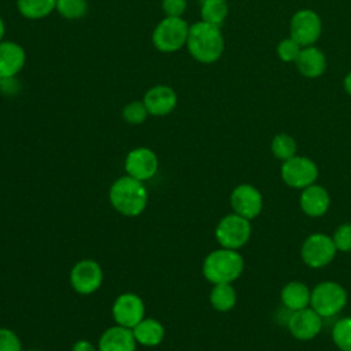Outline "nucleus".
Here are the masks:
<instances>
[{
	"mask_svg": "<svg viewBox=\"0 0 351 351\" xmlns=\"http://www.w3.org/2000/svg\"><path fill=\"white\" fill-rule=\"evenodd\" d=\"M185 47L196 62L203 64L215 63L225 49V40L221 33V27L203 21L189 25Z\"/></svg>",
	"mask_w": 351,
	"mask_h": 351,
	"instance_id": "obj_1",
	"label": "nucleus"
},
{
	"mask_svg": "<svg viewBox=\"0 0 351 351\" xmlns=\"http://www.w3.org/2000/svg\"><path fill=\"white\" fill-rule=\"evenodd\" d=\"M110 204L125 217H138L148 204V191L145 182L128 174L117 178L108 191Z\"/></svg>",
	"mask_w": 351,
	"mask_h": 351,
	"instance_id": "obj_2",
	"label": "nucleus"
},
{
	"mask_svg": "<svg viewBox=\"0 0 351 351\" xmlns=\"http://www.w3.org/2000/svg\"><path fill=\"white\" fill-rule=\"evenodd\" d=\"M244 270V259L239 250L219 247L211 251L203 261L202 273L204 278L214 284H232Z\"/></svg>",
	"mask_w": 351,
	"mask_h": 351,
	"instance_id": "obj_3",
	"label": "nucleus"
},
{
	"mask_svg": "<svg viewBox=\"0 0 351 351\" xmlns=\"http://www.w3.org/2000/svg\"><path fill=\"white\" fill-rule=\"evenodd\" d=\"M189 25L182 16H165L152 30L151 41L156 51L177 52L186 45Z\"/></svg>",
	"mask_w": 351,
	"mask_h": 351,
	"instance_id": "obj_4",
	"label": "nucleus"
},
{
	"mask_svg": "<svg viewBox=\"0 0 351 351\" xmlns=\"http://www.w3.org/2000/svg\"><path fill=\"white\" fill-rule=\"evenodd\" d=\"M347 291L336 281H322L311 289L310 307L322 318H330L347 304Z\"/></svg>",
	"mask_w": 351,
	"mask_h": 351,
	"instance_id": "obj_5",
	"label": "nucleus"
},
{
	"mask_svg": "<svg viewBox=\"0 0 351 351\" xmlns=\"http://www.w3.org/2000/svg\"><path fill=\"white\" fill-rule=\"evenodd\" d=\"M250 219L232 213L226 214L219 219L215 226L214 236L217 243L223 248L240 250L244 247L251 237Z\"/></svg>",
	"mask_w": 351,
	"mask_h": 351,
	"instance_id": "obj_6",
	"label": "nucleus"
},
{
	"mask_svg": "<svg viewBox=\"0 0 351 351\" xmlns=\"http://www.w3.org/2000/svg\"><path fill=\"white\" fill-rule=\"evenodd\" d=\"M337 250L333 239L326 233H313L302 244L300 256L302 261L311 269H321L329 265Z\"/></svg>",
	"mask_w": 351,
	"mask_h": 351,
	"instance_id": "obj_7",
	"label": "nucleus"
},
{
	"mask_svg": "<svg viewBox=\"0 0 351 351\" xmlns=\"http://www.w3.org/2000/svg\"><path fill=\"white\" fill-rule=\"evenodd\" d=\"M281 180L291 188L303 189L318 178V166L307 156L295 155L281 165Z\"/></svg>",
	"mask_w": 351,
	"mask_h": 351,
	"instance_id": "obj_8",
	"label": "nucleus"
},
{
	"mask_svg": "<svg viewBox=\"0 0 351 351\" xmlns=\"http://www.w3.org/2000/svg\"><path fill=\"white\" fill-rule=\"evenodd\" d=\"M103 269L90 258L78 261L70 270V285L80 295H92L103 284Z\"/></svg>",
	"mask_w": 351,
	"mask_h": 351,
	"instance_id": "obj_9",
	"label": "nucleus"
},
{
	"mask_svg": "<svg viewBox=\"0 0 351 351\" xmlns=\"http://www.w3.org/2000/svg\"><path fill=\"white\" fill-rule=\"evenodd\" d=\"M322 33V22L319 15L310 8L296 11L289 23V36L302 47L314 45Z\"/></svg>",
	"mask_w": 351,
	"mask_h": 351,
	"instance_id": "obj_10",
	"label": "nucleus"
},
{
	"mask_svg": "<svg viewBox=\"0 0 351 351\" xmlns=\"http://www.w3.org/2000/svg\"><path fill=\"white\" fill-rule=\"evenodd\" d=\"M111 314L115 324L132 329L145 317L144 300L134 292H123L115 298Z\"/></svg>",
	"mask_w": 351,
	"mask_h": 351,
	"instance_id": "obj_11",
	"label": "nucleus"
},
{
	"mask_svg": "<svg viewBox=\"0 0 351 351\" xmlns=\"http://www.w3.org/2000/svg\"><path fill=\"white\" fill-rule=\"evenodd\" d=\"M159 170V158L155 151L148 147H136L130 149L125 158V171L128 176L138 180L148 181Z\"/></svg>",
	"mask_w": 351,
	"mask_h": 351,
	"instance_id": "obj_12",
	"label": "nucleus"
},
{
	"mask_svg": "<svg viewBox=\"0 0 351 351\" xmlns=\"http://www.w3.org/2000/svg\"><path fill=\"white\" fill-rule=\"evenodd\" d=\"M233 213L247 218H256L263 208V197L259 189L251 184H240L230 193Z\"/></svg>",
	"mask_w": 351,
	"mask_h": 351,
	"instance_id": "obj_13",
	"label": "nucleus"
},
{
	"mask_svg": "<svg viewBox=\"0 0 351 351\" xmlns=\"http://www.w3.org/2000/svg\"><path fill=\"white\" fill-rule=\"evenodd\" d=\"M287 326L295 339L302 341L311 340L322 329V317L308 306L298 311H289Z\"/></svg>",
	"mask_w": 351,
	"mask_h": 351,
	"instance_id": "obj_14",
	"label": "nucleus"
},
{
	"mask_svg": "<svg viewBox=\"0 0 351 351\" xmlns=\"http://www.w3.org/2000/svg\"><path fill=\"white\" fill-rule=\"evenodd\" d=\"M143 101L152 117H165L174 111L177 107V93L176 90L165 84H158L151 86L143 96Z\"/></svg>",
	"mask_w": 351,
	"mask_h": 351,
	"instance_id": "obj_15",
	"label": "nucleus"
},
{
	"mask_svg": "<svg viewBox=\"0 0 351 351\" xmlns=\"http://www.w3.org/2000/svg\"><path fill=\"white\" fill-rule=\"evenodd\" d=\"M137 341L132 329L118 324L107 328L99 337L97 351H136Z\"/></svg>",
	"mask_w": 351,
	"mask_h": 351,
	"instance_id": "obj_16",
	"label": "nucleus"
},
{
	"mask_svg": "<svg viewBox=\"0 0 351 351\" xmlns=\"http://www.w3.org/2000/svg\"><path fill=\"white\" fill-rule=\"evenodd\" d=\"M26 63V52L12 40L0 41V78L16 77Z\"/></svg>",
	"mask_w": 351,
	"mask_h": 351,
	"instance_id": "obj_17",
	"label": "nucleus"
},
{
	"mask_svg": "<svg viewBox=\"0 0 351 351\" xmlns=\"http://www.w3.org/2000/svg\"><path fill=\"white\" fill-rule=\"evenodd\" d=\"M299 204L306 215L313 218L322 217L329 210L330 196L322 185L314 182L302 189L299 196Z\"/></svg>",
	"mask_w": 351,
	"mask_h": 351,
	"instance_id": "obj_18",
	"label": "nucleus"
},
{
	"mask_svg": "<svg viewBox=\"0 0 351 351\" xmlns=\"http://www.w3.org/2000/svg\"><path fill=\"white\" fill-rule=\"evenodd\" d=\"M295 63L299 73L306 78H318L326 70V56L314 45L303 47Z\"/></svg>",
	"mask_w": 351,
	"mask_h": 351,
	"instance_id": "obj_19",
	"label": "nucleus"
},
{
	"mask_svg": "<svg viewBox=\"0 0 351 351\" xmlns=\"http://www.w3.org/2000/svg\"><path fill=\"white\" fill-rule=\"evenodd\" d=\"M281 303L288 311H298L310 306L311 289L302 281H289L281 289Z\"/></svg>",
	"mask_w": 351,
	"mask_h": 351,
	"instance_id": "obj_20",
	"label": "nucleus"
},
{
	"mask_svg": "<svg viewBox=\"0 0 351 351\" xmlns=\"http://www.w3.org/2000/svg\"><path fill=\"white\" fill-rule=\"evenodd\" d=\"M133 336L137 344L144 347H156L159 346L166 335L165 326L160 321L155 318H143L134 328H132Z\"/></svg>",
	"mask_w": 351,
	"mask_h": 351,
	"instance_id": "obj_21",
	"label": "nucleus"
},
{
	"mask_svg": "<svg viewBox=\"0 0 351 351\" xmlns=\"http://www.w3.org/2000/svg\"><path fill=\"white\" fill-rule=\"evenodd\" d=\"M210 304L214 310L219 313H226L232 310L236 304L237 295L232 284L223 282V284H214L210 292Z\"/></svg>",
	"mask_w": 351,
	"mask_h": 351,
	"instance_id": "obj_22",
	"label": "nucleus"
},
{
	"mask_svg": "<svg viewBox=\"0 0 351 351\" xmlns=\"http://www.w3.org/2000/svg\"><path fill=\"white\" fill-rule=\"evenodd\" d=\"M56 0H16L18 12L32 21L43 19L55 11Z\"/></svg>",
	"mask_w": 351,
	"mask_h": 351,
	"instance_id": "obj_23",
	"label": "nucleus"
},
{
	"mask_svg": "<svg viewBox=\"0 0 351 351\" xmlns=\"http://www.w3.org/2000/svg\"><path fill=\"white\" fill-rule=\"evenodd\" d=\"M229 7L226 0H203L200 1V21L221 27L228 16Z\"/></svg>",
	"mask_w": 351,
	"mask_h": 351,
	"instance_id": "obj_24",
	"label": "nucleus"
},
{
	"mask_svg": "<svg viewBox=\"0 0 351 351\" xmlns=\"http://www.w3.org/2000/svg\"><path fill=\"white\" fill-rule=\"evenodd\" d=\"M270 149L271 154L280 159V160H287L292 156L296 155V149H298V144L295 141V138L288 134V133H278L273 137L271 144H270Z\"/></svg>",
	"mask_w": 351,
	"mask_h": 351,
	"instance_id": "obj_25",
	"label": "nucleus"
},
{
	"mask_svg": "<svg viewBox=\"0 0 351 351\" xmlns=\"http://www.w3.org/2000/svg\"><path fill=\"white\" fill-rule=\"evenodd\" d=\"M55 11L69 21L81 19L88 12V1L86 0H56Z\"/></svg>",
	"mask_w": 351,
	"mask_h": 351,
	"instance_id": "obj_26",
	"label": "nucleus"
},
{
	"mask_svg": "<svg viewBox=\"0 0 351 351\" xmlns=\"http://www.w3.org/2000/svg\"><path fill=\"white\" fill-rule=\"evenodd\" d=\"M332 340L341 351H351V317L340 318L332 328Z\"/></svg>",
	"mask_w": 351,
	"mask_h": 351,
	"instance_id": "obj_27",
	"label": "nucleus"
},
{
	"mask_svg": "<svg viewBox=\"0 0 351 351\" xmlns=\"http://www.w3.org/2000/svg\"><path fill=\"white\" fill-rule=\"evenodd\" d=\"M148 110L143 100H133L122 108V118L130 125H141L148 118Z\"/></svg>",
	"mask_w": 351,
	"mask_h": 351,
	"instance_id": "obj_28",
	"label": "nucleus"
},
{
	"mask_svg": "<svg viewBox=\"0 0 351 351\" xmlns=\"http://www.w3.org/2000/svg\"><path fill=\"white\" fill-rule=\"evenodd\" d=\"M302 48L303 47L289 36L288 38H282L278 43V45H277V55L285 63L296 62Z\"/></svg>",
	"mask_w": 351,
	"mask_h": 351,
	"instance_id": "obj_29",
	"label": "nucleus"
},
{
	"mask_svg": "<svg viewBox=\"0 0 351 351\" xmlns=\"http://www.w3.org/2000/svg\"><path fill=\"white\" fill-rule=\"evenodd\" d=\"M332 239L337 251L351 252V223L340 225L335 230Z\"/></svg>",
	"mask_w": 351,
	"mask_h": 351,
	"instance_id": "obj_30",
	"label": "nucleus"
},
{
	"mask_svg": "<svg viewBox=\"0 0 351 351\" xmlns=\"http://www.w3.org/2000/svg\"><path fill=\"white\" fill-rule=\"evenodd\" d=\"M0 351H23L19 336L10 328H0Z\"/></svg>",
	"mask_w": 351,
	"mask_h": 351,
	"instance_id": "obj_31",
	"label": "nucleus"
},
{
	"mask_svg": "<svg viewBox=\"0 0 351 351\" xmlns=\"http://www.w3.org/2000/svg\"><path fill=\"white\" fill-rule=\"evenodd\" d=\"M186 0H162L160 7L165 16H182L186 10Z\"/></svg>",
	"mask_w": 351,
	"mask_h": 351,
	"instance_id": "obj_32",
	"label": "nucleus"
},
{
	"mask_svg": "<svg viewBox=\"0 0 351 351\" xmlns=\"http://www.w3.org/2000/svg\"><path fill=\"white\" fill-rule=\"evenodd\" d=\"M21 82L16 77H5V78H0V93L3 96L11 97L19 93L21 90Z\"/></svg>",
	"mask_w": 351,
	"mask_h": 351,
	"instance_id": "obj_33",
	"label": "nucleus"
},
{
	"mask_svg": "<svg viewBox=\"0 0 351 351\" xmlns=\"http://www.w3.org/2000/svg\"><path fill=\"white\" fill-rule=\"evenodd\" d=\"M71 351H97V347H95L89 340H77L73 347Z\"/></svg>",
	"mask_w": 351,
	"mask_h": 351,
	"instance_id": "obj_34",
	"label": "nucleus"
},
{
	"mask_svg": "<svg viewBox=\"0 0 351 351\" xmlns=\"http://www.w3.org/2000/svg\"><path fill=\"white\" fill-rule=\"evenodd\" d=\"M343 85H344V89L346 92L351 96V71L347 73V75L344 77V81H343Z\"/></svg>",
	"mask_w": 351,
	"mask_h": 351,
	"instance_id": "obj_35",
	"label": "nucleus"
},
{
	"mask_svg": "<svg viewBox=\"0 0 351 351\" xmlns=\"http://www.w3.org/2000/svg\"><path fill=\"white\" fill-rule=\"evenodd\" d=\"M4 34H5V23L0 15V41L4 40Z\"/></svg>",
	"mask_w": 351,
	"mask_h": 351,
	"instance_id": "obj_36",
	"label": "nucleus"
},
{
	"mask_svg": "<svg viewBox=\"0 0 351 351\" xmlns=\"http://www.w3.org/2000/svg\"><path fill=\"white\" fill-rule=\"evenodd\" d=\"M23 351H43V350H37V348H30V350H23Z\"/></svg>",
	"mask_w": 351,
	"mask_h": 351,
	"instance_id": "obj_37",
	"label": "nucleus"
},
{
	"mask_svg": "<svg viewBox=\"0 0 351 351\" xmlns=\"http://www.w3.org/2000/svg\"><path fill=\"white\" fill-rule=\"evenodd\" d=\"M200 1H203V0H200Z\"/></svg>",
	"mask_w": 351,
	"mask_h": 351,
	"instance_id": "obj_38",
	"label": "nucleus"
}]
</instances>
